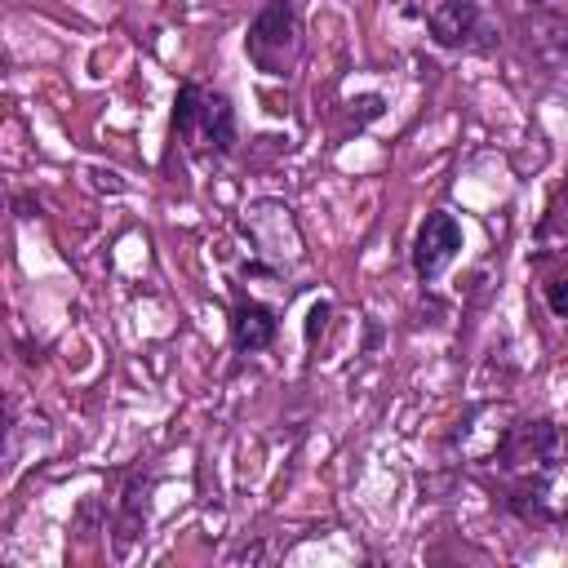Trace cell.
Listing matches in <instances>:
<instances>
[{
	"label": "cell",
	"instance_id": "cell-1",
	"mask_svg": "<svg viewBox=\"0 0 568 568\" xmlns=\"http://www.w3.org/2000/svg\"><path fill=\"white\" fill-rule=\"evenodd\" d=\"M173 133L191 155H231L235 151V111L226 93L182 84L173 102Z\"/></svg>",
	"mask_w": 568,
	"mask_h": 568
},
{
	"label": "cell",
	"instance_id": "cell-2",
	"mask_svg": "<svg viewBox=\"0 0 568 568\" xmlns=\"http://www.w3.org/2000/svg\"><path fill=\"white\" fill-rule=\"evenodd\" d=\"M244 53L257 71L266 75H288L297 67L302 53V27H297V9L293 0H266L244 36Z\"/></svg>",
	"mask_w": 568,
	"mask_h": 568
},
{
	"label": "cell",
	"instance_id": "cell-3",
	"mask_svg": "<svg viewBox=\"0 0 568 568\" xmlns=\"http://www.w3.org/2000/svg\"><path fill=\"white\" fill-rule=\"evenodd\" d=\"M253 253L280 275V271H293L306 248H302V231L293 222V209L284 200H248L244 204V217H240Z\"/></svg>",
	"mask_w": 568,
	"mask_h": 568
},
{
	"label": "cell",
	"instance_id": "cell-4",
	"mask_svg": "<svg viewBox=\"0 0 568 568\" xmlns=\"http://www.w3.org/2000/svg\"><path fill=\"white\" fill-rule=\"evenodd\" d=\"M426 31L439 49H462V53H488L501 40L497 22L475 0H439L426 13Z\"/></svg>",
	"mask_w": 568,
	"mask_h": 568
},
{
	"label": "cell",
	"instance_id": "cell-5",
	"mask_svg": "<svg viewBox=\"0 0 568 568\" xmlns=\"http://www.w3.org/2000/svg\"><path fill=\"white\" fill-rule=\"evenodd\" d=\"M510 506L532 524H559L568 519V457H546L528 470V479L515 488Z\"/></svg>",
	"mask_w": 568,
	"mask_h": 568
},
{
	"label": "cell",
	"instance_id": "cell-6",
	"mask_svg": "<svg viewBox=\"0 0 568 568\" xmlns=\"http://www.w3.org/2000/svg\"><path fill=\"white\" fill-rule=\"evenodd\" d=\"M457 253H462V226H457V217L444 213V209L426 213L422 226H417V235H413V271H417V280L422 284H435Z\"/></svg>",
	"mask_w": 568,
	"mask_h": 568
},
{
	"label": "cell",
	"instance_id": "cell-7",
	"mask_svg": "<svg viewBox=\"0 0 568 568\" xmlns=\"http://www.w3.org/2000/svg\"><path fill=\"white\" fill-rule=\"evenodd\" d=\"M555 453H559V430L550 422H515L497 444V462L506 470H532Z\"/></svg>",
	"mask_w": 568,
	"mask_h": 568
},
{
	"label": "cell",
	"instance_id": "cell-8",
	"mask_svg": "<svg viewBox=\"0 0 568 568\" xmlns=\"http://www.w3.org/2000/svg\"><path fill=\"white\" fill-rule=\"evenodd\" d=\"M275 328H280V320L266 302H253V297L235 302V311H231V346L235 351H244V355L266 351L275 342Z\"/></svg>",
	"mask_w": 568,
	"mask_h": 568
},
{
	"label": "cell",
	"instance_id": "cell-9",
	"mask_svg": "<svg viewBox=\"0 0 568 568\" xmlns=\"http://www.w3.org/2000/svg\"><path fill=\"white\" fill-rule=\"evenodd\" d=\"M328 315H333V302H328V297H320V302L306 311V328H302V333H306V346H315V342L324 337V328H328Z\"/></svg>",
	"mask_w": 568,
	"mask_h": 568
},
{
	"label": "cell",
	"instance_id": "cell-10",
	"mask_svg": "<svg viewBox=\"0 0 568 568\" xmlns=\"http://www.w3.org/2000/svg\"><path fill=\"white\" fill-rule=\"evenodd\" d=\"M546 306H550L559 320H568V280H550V284H546Z\"/></svg>",
	"mask_w": 568,
	"mask_h": 568
},
{
	"label": "cell",
	"instance_id": "cell-11",
	"mask_svg": "<svg viewBox=\"0 0 568 568\" xmlns=\"http://www.w3.org/2000/svg\"><path fill=\"white\" fill-rule=\"evenodd\" d=\"M89 178H93V186H98V191H124L120 173H111V169H93Z\"/></svg>",
	"mask_w": 568,
	"mask_h": 568
},
{
	"label": "cell",
	"instance_id": "cell-12",
	"mask_svg": "<svg viewBox=\"0 0 568 568\" xmlns=\"http://www.w3.org/2000/svg\"><path fill=\"white\" fill-rule=\"evenodd\" d=\"M564 195H568V182H564Z\"/></svg>",
	"mask_w": 568,
	"mask_h": 568
},
{
	"label": "cell",
	"instance_id": "cell-13",
	"mask_svg": "<svg viewBox=\"0 0 568 568\" xmlns=\"http://www.w3.org/2000/svg\"><path fill=\"white\" fill-rule=\"evenodd\" d=\"M537 4H550V0H537Z\"/></svg>",
	"mask_w": 568,
	"mask_h": 568
}]
</instances>
